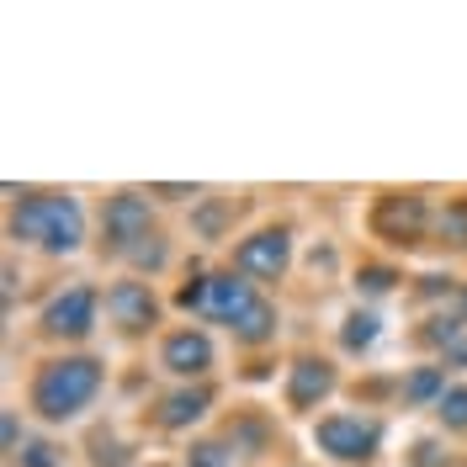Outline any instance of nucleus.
Here are the masks:
<instances>
[{
    "instance_id": "nucleus-1",
    "label": "nucleus",
    "mask_w": 467,
    "mask_h": 467,
    "mask_svg": "<svg viewBox=\"0 0 467 467\" xmlns=\"http://www.w3.org/2000/svg\"><path fill=\"white\" fill-rule=\"evenodd\" d=\"M11 234L27 239V244H43L48 255H75L86 244V213L75 197H27V202L11 213Z\"/></svg>"
},
{
    "instance_id": "nucleus-2",
    "label": "nucleus",
    "mask_w": 467,
    "mask_h": 467,
    "mask_svg": "<svg viewBox=\"0 0 467 467\" xmlns=\"http://www.w3.org/2000/svg\"><path fill=\"white\" fill-rule=\"evenodd\" d=\"M96 388H101V367L86 361V356H69V361H54V367L37 372L32 404H37L43 420H69V414H80L96 399Z\"/></svg>"
},
{
    "instance_id": "nucleus-3",
    "label": "nucleus",
    "mask_w": 467,
    "mask_h": 467,
    "mask_svg": "<svg viewBox=\"0 0 467 467\" xmlns=\"http://www.w3.org/2000/svg\"><path fill=\"white\" fill-rule=\"evenodd\" d=\"M314 441H319V451L340 457V462H367L372 446H378V425L356 420V414H329V420L314 425Z\"/></svg>"
},
{
    "instance_id": "nucleus-4",
    "label": "nucleus",
    "mask_w": 467,
    "mask_h": 467,
    "mask_svg": "<svg viewBox=\"0 0 467 467\" xmlns=\"http://www.w3.org/2000/svg\"><path fill=\"white\" fill-rule=\"evenodd\" d=\"M287 250H292L287 229H265V234L239 244V271L244 276H261V282H276L287 271Z\"/></svg>"
},
{
    "instance_id": "nucleus-5",
    "label": "nucleus",
    "mask_w": 467,
    "mask_h": 467,
    "mask_svg": "<svg viewBox=\"0 0 467 467\" xmlns=\"http://www.w3.org/2000/svg\"><path fill=\"white\" fill-rule=\"evenodd\" d=\"M107 239H112V250H122V255H133L139 239H154V234H149V202L144 197H112V202H107Z\"/></svg>"
},
{
    "instance_id": "nucleus-6",
    "label": "nucleus",
    "mask_w": 467,
    "mask_h": 467,
    "mask_svg": "<svg viewBox=\"0 0 467 467\" xmlns=\"http://www.w3.org/2000/svg\"><path fill=\"white\" fill-rule=\"evenodd\" d=\"M90 324H96V292L90 287L58 292L54 303L43 308V329H48V335H86Z\"/></svg>"
},
{
    "instance_id": "nucleus-7",
    "label": "nucleus",
    "mask_w": 467,
    "mask_h": 467,
    "mask_svg": "<svg viewBox=\"0 0 467 467\" xmlns=\"http://www.w3.org/2000/svg\"><path fill=\"white\" fill-rule=\"evenodd\" d=\"M107 314H112V324H122V329H149L154 324V292L144 287V282H117L112 292H107Z\"/></svg>"
},
{
    "instance_id": "nucleus-8",
    "label": "nucleus",
    "mask_w": 467,
    "mask_h": 467,
    "mask_svg": "<svg viewBox=\"0 0 467 467\" xmlns=\"http://www.w3.org/2000/svg\"><path fill=\"white\" fill-rule=\"evenodd\" d=\"M255 308V292H250V282H239V276H207V314L218 324H239L244 314Z\"/></svg>"
},
{
    "instance_id": "nucleus-9",
    "label": "nucleus",
    "mask_w": 467,
    "mask_h": 467,
    "mask_svg": "<svg viewBox=\"0 0 467 467\" xmlns=\"http://www.w3.org/2000/svg\"><path fill=\"white\" fill-rule=\"evenodd\" d=\"M329 388H335V367L308 356V361H297V367H292L287 404H292V409H314L319 399H329Z\"/></svg>"
},
{
    "instance_id": "nucleus-10",
    "label": "nucleus",
    "mask_w": 467,
    "mask_h": 467,
    "mask_svg": "<svg viewBox=\"0 0 467 467\" xmlns=\"http://www.w3.org/2000/svg\"><path fill=\"white\" fill-rule=\"evenodd\" d=\"M165 367H171V372H181V378L207 372V367H213V346H207V335H197V329H181V335H171V340H165Z\"/></svg>"
},
{
    "instance_id": "nucleus-11",
    "label": "nucleus",
    "mask_w": 467,
    "mask_h": 467,
    "mask_svg": "<svg viewBox=\"0 0 467 467\" xmlns=\"http://www.w3.org/2000/svg\"><path fill=\"white\" fill-rule=\"evenodd\" d=\"M420 218H425L420 197H388L382 213H378V229H399L409 239V234H420Z\"/></svg>"
},
{
    "instance_id": "nucleus-12",
    "label": "nucleus",
    "mask_w": 467,
    "mask_h": 467,
    "mask_svg": "<svg viewBox=\"0 0 467 467\" xmlns=\"http://www.w3.org/2000/svg\"><path fill=\"white\" fill-rule=\"evenodd\" d=\"M202 414H207V393H202V388H192V393H171L165 409H160V420H165L171 431L192 425V420H202Z\"/></svg>"
},
{
    "instance_id": "nucleus-13",
    "label": "nucleus",
    "mask_w": 467,
    "mask_h": 467,
    "mask_svg": "<svg viewBox=\"0 0 467 467\" xmlns=\"http://www.w3.org/2000/svg\"><path fill=\"white\" fill-rule=\"evenodd\" d=\"M271 329H276V314H271V303H265V297H255V308L234 324V335H239V340H250V346H255V340H271Z\"/></svg>"
},
{
    "instance_id": "nucleus-14",
    "label": "nucleus",
    "mask_w": 467,
    "mask_h": 467,
    "mask_svg": "<svg viewBox=\"0 0 467 467\" xmlns=\"http://www.w3.org/2000/svg\"><path fill=\"white\" fill-rule=\"evenodd\" d=\"M372 340H378V319H372V314H350L346 329H340V346L346 350H367Z\"/></svg>"
},
{
    "instance_id": "nucleus-15",
    "label": "nucleus",
    "mask_w": 467,
    "mask_h": 467,
    "mask_svg": "<svg viewBox=\"0 0 467 467\" xmlns=\"http://www.w3.org/2000/svg\"><path fill=\"white\" fill-rule=\"evenodd\" d=\"M441 382H446V378H441V367H420V372L404 382V399H414V404H420V399H431V393H446Z\"/></svg>"
},
{
    "instance_id": "nucleus-16",
    "label": "nucleus",
    "mask_w": 467,
    "mask_h": 467,
    "mask_svg": "<svg viewBox=\"0 0 467 467\" xmlns=\"http://www.w3.org/2000/svg\"><path fill=\"white\" fill-rule=\"evenodd\" d=\"M441 420H446L451 431H462V425H467V382L441 393Z\"/></svg>"
},
{
    "instance_id": "nucleus-17",
    "label": "nucleus",
    "mask_w": 467,
    "mask_h": 467,
    "mask_svg": "<svg viewBox=\"0 0 467 467\" xmlns=\"http://www.w3.org/2000/svg\"><path fill=\"white\" fill-rule=\"evenodd\" d=\"M16 462H22V467H58V457H54V446H48V441H32Z\"/></svg>"
},
{
    "instance_id": "nucleus-18",
    "label": "nucleus",
    "mask_w": 467,
    "mask_h": 467,
    "mask_svg": "<svg viewBox=\"0 0 467 467\" xmlns=\"http://www.w3.org/2000/svg\"><path fill=\"white\" fill-rule=\"evenodd\" d=\"M192 467H229V451L223 446H197L192 451Z\"/></svg>"
},
{
    "instance_id": "nucleus-19",
    "label": "nucleus",
    "mask_w": 467,
    "mask_h": 467,
    "mask_svg": "<svg viewBox=\"0 0 467 467\" xmlns=\"http://www.w3.org/2000/svg\"><path fill=\"white\" fill-rule=\"evenodd\" d=\"M361 287H367V292H388V287H393V271H382V265H367V271H361Z\"/></svg>"
},
{
    "instance_id": "nucleus-20",
    "label": "nucleus",
    "mask_w": 467,
    "mask_h": 467,
    "mask_svg": "<svg viewBox=\"0 0 467 467\" xmlns=\"http://www.w3.org/2000/svg\"><path fill=\"white\" fill-rule=\"evenodd\" d=\"M175 303H181V308H207V282H192V287H181V292H175Z\"/></svg>"
},
{
    "instance_id": "nucleus-21",
    "label": "nucleus",
    "mask_w": 467,
    "mask_h": 467,
    "mask_svg": "<svg viewBox=\"0 0 467 467\" xmlns=\"http://www.w3.org/2000/svg\"><path fill=\"white\" fill-rule=\"evenodd\" d=\"M133 261H139V265H160V261H165V244H160V239H149V244L133 250Z\"/></svg>"
},
{
    "instance_id": "nucleus-22",
    "label": "nucleus",
    "mask_w": 467,
    "mask_h": 467,
    "mask_svg": "<svg viewBox=\"0 0 467 467\" xmlns=\"http://www.w3.org/2000/svg\"><path fill=\"white\" fill-rule=\"evenodd\" d=\"M414 451H420V457H414V467H441V446H436V441H420Z\"/></svg>"
},
{
    "instance_id": "nucleus-23",
    "label": "nucleus",
    "mask_w": 467,
    "mask_h": 467,
    "mask_svg": "<svg viewBox=\"0 0 467 467\" xmlns=\"http://www.w3.org/2000/svg\"><path fill=\"white\" fill-rule=\"evenodd\" d=\"M462 308H467V292H462Z\"/></svg>"
}]
</instances>
